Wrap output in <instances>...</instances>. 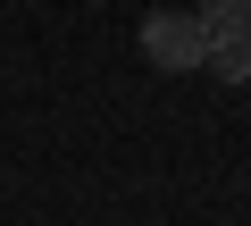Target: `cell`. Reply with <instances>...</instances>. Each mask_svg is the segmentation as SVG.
Returning <instances> with one entry per match:
<instances>
[{"instance_id": "1", "label": "cell", "mask_w": 251, "mask_h": 226, "mask_svg": "<svg viewBox=\"0 0 251 226\" xmlns=\"http://www.w3.org/2000/svg\"><path fill=\"white\" fill-rule=\"evenodd\" d=\"M143 59H151L159 75H193V67L209 59L201 17H193V9H151V17H143Z\"/></svg>"}, {"instance_id": "3", "label": "cell", "mask_w": 251, "mask_h": 226, "mask_svg": "<svg viewBox=\"0 0 251 226\" xmlns=\"http://www.w3.org/2000/svg\"><path fill=\"white\" fill-rule=\"evenodd\" d=\"M209 75H226V84H251V34L243 42H209V59H201Z\"/></svg>"}, {"instance_id": "2", "label": "cell", "mask_w": 251, "mask_h": 226, "mask_svg": "<svg viewBox=\"0 0 251 226\" xmlns=\"http://www.w3.org/2000/svg\"><path fill=\"white\" fill-rule=\"evenodd\" d=\"M193 17H201L209 42H243V34H251V0H201Z\"/></svg>"}]
</instances>
